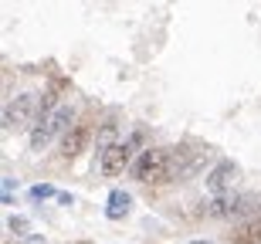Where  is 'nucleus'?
Instances as JSON below:
<instances>
[{
  "mask_svg": "<svg viewBox=\"0 0 261 244\" xmlns=\"http://www.w3.org/2000/svg\"><path fill=\"white\" fill-rule=\"evenodd\" d=\"M71 122H75V109H71V105H58L48 119L34 122V129H31V136H28L31 153H44V149L51 146V139L65 136L68 129H71Z\"/></svg>",
  "mask_w": 261,
  "mask_h": 244,
  "instance_id": "1",
  "label": "nucleus"
},
{
  "mask_svg": "<svg viewBox=\"0 0 261 244\" xmlns=\"http://www.w3.org/2000/svg\"><path fill=\"white\" fill-rule=\"evenodd\" d=\"M207 163V149H190V146H176L170 149L166 159V180L163 183H184L190 176H197Z\"/></svg>",
  "mask_w": 261,
  "mask_h": 244,
  "instance_id": "2",
  "label": "nucleus"
},
{
  "mask_svg": "<svg viewBox=\"0 0 261 244\" xmlns=\"http://www.w3.org/2000/svg\"><path fill=\"white\" fill-rule=\"evenodd\" d=\"M41 119V95H31V92H20L4 105V129L14 132V129H34L31 122Z\"/></svg>",
  "mask_w": 261,
  "mask_h": 244,
  "instance_id": "3",
  "label": "nucleus"
},
{
  "mask_svg": "<svg viewBox=\"0 0 261 244\" xmlns=\"http://www.w3.org/2000/svg\"><path fill=\"white\" fill-rule=\"evenodd\" d=\"M166 159H170V149L146 146V149H139V156L133 159L129 173H133V180H139V183H163L166 180Z\"/></svg>",
  "mask_w": 261,
  "mask_h": 244,
  "instance_id": "4",
  "label": "nucleus"
},
{
  "mask_svg": "<svg viewBox=\"0 0 261 244\" xmlns=\"http://www.w3.org/2000/svg\"><path fill=\"white\" fill-rule=\"evenodd\" d=\"M139 143H143V132H133L126 143H119V146L109 149L106 156L98 159L102 176H109V180H112V176H122V173H126L129 166H133V159L139 156V153H136V146H139Z\"/></svg>",
  "mask_w": 261,
  "mask_h": 244,
  "instance_id": "5",
  "label": "nucleus"
},
{
  "mask_svg": "<svg viewBox=\"0 0 261 244\" xmlns=\"http://www.w3.org/2000/svg\"><path fill=\"white\" fill-rule=\"evenodd\" d=\"M238 176H241V166L234 163V159H221V163H217L211 173H207V180H203V183H207V194H211V197L234 194Z\"/></svg>",
  "mask_w": 261,
  "mask_h": 244,
  "instance_id": "6",
  "label": "nucleus"
},
{
  "mask_svg": "<svg viewBox=\"0 0 261 244\" xmlns=\"http://www.w3.org/2000/svg\"><path fill=\"white\" fill-rule=\"evenodd\" d=\"M234 200H238V194H221V197L203 200V217H214V221H231Z\"/></svg>",
  "mask_w": 261,
  "mask_h": 244,
  "instance_id": "7",
  "label": "nucleus"
},
{
  "mask_svg": "<svg viewBox=\"0 0 261 244\" xmlns=\"http://www.w3.org/2000/svg\"><path fill=\"white\" fill-rule=\"evenodd\" d=\"M133 210V194L129 190H112L106 200V217L109 221H126Z\"/></svg>",
  "mask_w": 261,
  "mask_h": 244,
  "instance_id": "8",
  "label": "nucleus"
},
{
  "mask_svg": "<svg viewBox=\"0 0 261 244\" xmlns=\"http://www.w3.org/2000/svg\"><path fill=\"white\" fill-rule=\"evenodd\" d=\"M231 244H261V214L244 221V224H234V231L227 234Z\"/></svg>",
  "mask_w": 261,
  "mask_h": 244,
  "instance_id": "9",
  "label": "nucleus"
},
{
  "mask_svg": "<svg viewBox=\"0 0 261 244\" xmlns=\"http://www.w3.org/2000/svg\"><path fill=\"white\" fill-rule=\"evenodd\" d=\"M85 139H88V126H71V129L65 132V139H61V156H65V159L82 156Z\"/></svg>",
  "mask_w": 261,
  "mask_h": 244,
  "instance_id": "10",
  "label": "nucleus"
},
{
  "mask_svg": "<svg viewBox=\"0 0 261 244\" xmlns=\"http://www.w3.org/2000/svg\"><path fill=\"white\" fill-rule=\"evenodd\" d=\"M258 214H261V197H258V194H238L231 221L244 224V221H251V217H258Z\"/></svg>",
  "mask_w": 261,
  "mask_h": 244,
  "instance_id": "11",
  "label": "nucleus"
},
{
  "mask_svg": "<svg viewBox=\"0 0 261 244\" xmlns=\"http://www.w3.org/2000/svg\"><path fill=\"white\" fill-rule=\"evenodd\" d=\"M112 146H119V126L116 122H102V129H98L95 136V149H98V159L106 156Z\"/></svg>",
  "mask_w": 261,
  "mask_h": 244,
  "instance_id": "12",
  "label": "nucleus"
},
{
  "mask_svg": "<svg viewBox=\"0 0 261 244\" xmlns=\"http://www.w3.org/2000/svg\"><path fill=\"white\" fill-rule=\"evenodd\" d=\"M7 231H10V234H17V241H24V237H31V221L24 214H14L7 221Z\"/></svg>",
  "mask_w": 261,
  "mask_h": 244,
  "instance_id": "13",
  "label": "nucleus"
},
{
  "mask_svg": "<svg viewBox=\"0 0 261 244\" xmlns=\"http://www.w3.org/2000/svg\"><path fill=\"white\" fill-rule=\"evenodd\" d=\"M51 197H58V190L51 183H38V186H31V200L34 204H44V200H51Z\"/></svg>",
  "mask_w": 261,
  "mask_h": 244,
  "instance_id": "14",
  "label": "nucleus"
},
{
  "mask_svg": "<svg viewBox=\"0 0 261 244\" xmlns=\"http://www.w3.org/2000/svg\"><path fill=\"white\" fill-rule=\"evenodd\" d=\"M17 244H48V241H44V234H31V237H24V241H17Z\"/></svg>",
  "mask_w": 261,
  "mask_h": 244,
  "instance_id": "15",
  "label": "nucleus"
},
{
  "mask_svg": "<svg viewBox=\"0 0 261 244\" xmlns=\"http://www.w3.org/2000/svg\"><path fill=\"white\" fill-rule=\"evenodd\" d=\"M58 204L61 207H71V204H75V197H71V194H58Z\"/></svg>",
  "mask_w": 261,
  "mask_h": 244,
  "instance_id": "16",
  "label": "nucleus"
},
{
  "mask_svg": "<svg viewBox=\"0 0 261 244\" xmlns=\"http://www.w3.org/2000/svg\"><path fill=\"white\" fill-rule=\"evenodd\" d=\"M14 183H17L14 176H4V194H10V190H14Z\"/></svg>",
  "mask_w": 261,
  "mask_h": 244,
  "instance_id": "17",
  "label": "nucleus"
},
{
  "mask_svg": "<svg viewBox=\"0 0 261 244\" xmlns=\"http://www.w3.org/2000/svg\"><path fill=\"white\" fill-rule=\"evenodd\" d=\"M190 244H211V241H190Z\"/></svg>",
  "mask_w": 261,
  "mask_h": 244,
  "instance_id": "18",
  "label": "nucleus"
}]
</instances>
